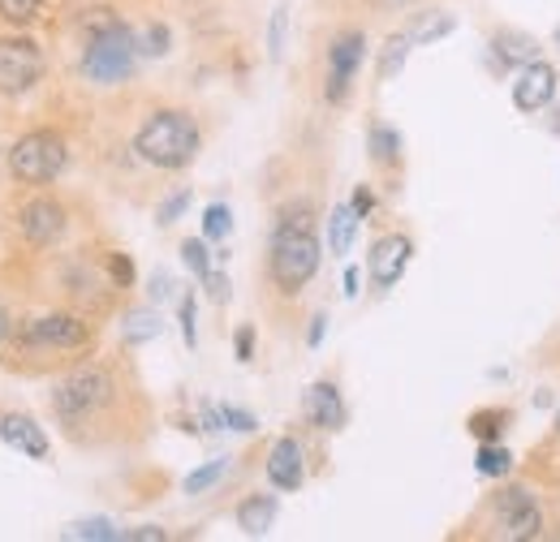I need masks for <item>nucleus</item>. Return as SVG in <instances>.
<instances>
[{
    "instance_id": "obj_1",
    "label": "nucleus",
    "mask_w": 560,
    "mask_h": 542,
    "mask_svg": "<svg viewBox=\"0 0 560 542\" xmlns=\"http://www.w3.org/2000/svg\"><path fill=\"white\" fill-rule=\"evenodd\" d=\"M324 259L319 233H315V207L289 203L280 207L277 224H272V241H268V275L280 293H302Z\"/></svg>"
},
{
    "instance_id": "obj_2",
    "label": "nucleus",
    "mask_w": 560,
    "mask_h": 542,
    "mask_svg": "<svg viewBox=\"0 0 560 542\" xmlns=\"http://www.w3.org/2000/svg\"><path fill=\"white\" fill-rule=\"evenodd\" d=\"M139 35L113 17L108 9H95V17H86V39H82V78L95 82V86H117L126 78H135L139 69Z\"/></svg>"
},
{
    "instance_id": "obj_3",
    "label": "nucleus",
    "mask_w": 560,
    "mask_h": 542,
    "mask_svg": "<svg viewBox=\"0 0 560 542\" xmlns=\"http://www.w3.org/2000/svg\"><path fill=\"white\" fill-rule=\"evenodd\" d=\"M135 151L160 173H182L199 160L203 130L186 108H155L135 134Z\"/></svg>"
},
{
    "instance_id": "obj_4",
    "label": "nucleus",
    "mask_w": 560,
    "mask_h": 542,
    "mask_svg": "<svg viewBox=\"0 0 560 542\" xmlns=\"http://www.w3.org/2000/svg\"><path fill=\"white\" fill-rule=\"evenodd\" d=\"M117 397V384H113V375L104 370V366H78L70 370L57 388H52V413L66 422V426H82V422H91L100 409L108 405Z\"/></svg>"
},
{
    "instance_id": "obj_5",
    "label": "nucleus",
    "mask_w": 560,
    "mask_h": 542,
    "mask_svg": "<svg viewBox=\"0 0 560 542\" xmlns=\"http://www.w3.org/2000/svg\"><path fill=\"white\" fill-rule=\"evenodd\" d=\"M66 168H70V146L57 130H31L9 151V173L22 186H52Z\"/></svg>"
},
{
    "instance_id": "obj_6",
    "label": "nucleus",
    "mask_w": 560,
    "mask_h": 542,
    "mask_svg": "<svg viewBox=\"0 0 560 542\" xmlns=\"http://www.w3.org/2000/svg\"><path fill=\"white\" fill-rule=\"evenodd\" d=\"M491 512H495V530L509 542H535L544 539V508L530 495V486L509 482L491 495Z\"/></svg>"
},
{
    "instance_id": "obj_7",
    "label": "nucleus",
    "mask_w": 560,
    "mask_h": 542,
    "mask_svg": "<svg viewBox=\"0 0 560 542\" xmlns=\"http://www.w3.org/2000/svg\"><path fill=\"white\" fill-rule=\"evenodd\" d=\"M18 340L22 344H31V349H86L95 332H91V323L82 319V315H66V310H52V315H35V319H26L22 328H18Z\"/></svg>"
},
{
    "instance_id": "obj_8",
    "label": "nucleus",
    "mask_w": 560,
    "mask_h": 542,
    "mask_svg": "<svg viewBox=\"0 0 560 542\" xmlns=\"http://www.w3.org/2000/svg\"><path fill=\"white\" fill-rule=\"evenodd\" d=\"M366 61V35L362 31H341L328 44V73H324V99L328 104H346L353 91V78Z\"/></svg>"
},
{
    "instance_id": "obj_9",
    "label": "nucleus",
    "mask_w": 560,
    "mask_h": 542,
    "mask_svg": "<svg viewBox=\"0 0 560 542\" xmlns=\"http://www.w3.org/2000/svg\"><path fill=\"white\" fill-rule=\"evenodd\" d=\"M39 78H44V52L35 39H26V35L0 39V91L4 95L31 91Z\"/></svg>"
},
{
    "instance_id": "obj_10",
    "label": "nucleus",
    "mask_w": 560,
    "mask_h": 542,
    "mask_svg": "<svg viewBox=\"0 0 560 542\" xmlns=\"http://www.w3.org/2000/svg\"><path fill=\"white\" fill-rule=\"evenodd\" d=\"M18 228H22V237H26L31 246L48 250V246H57V241L66 237L70 215H66V207L57 203V199L39 195V199H31V203L18 211Z\"/></svg>"
},
{
    "instance_id": "obj_11",
    "label": "nucleus",
    "mask_w": 560,
    "mask_h": 542,
    "mask_svg": "<svg viewBox=\"0 0 560 542\" xmlns=\"http://www.w3.org/2000/svg\"><path fill=\"white\" fill-rule=\"evenodd\" d=\"M560 95V73L544 57H535L530 66L517 69V82H513V108L517 113H544L552 99Z\"/></svg>"
},
{
    "instance_id": "obj_12",
    "label": "nucleus",
    "mask_w": 560,
    "mask_h": 542,
    "mask_svg": "<svg viewBox=\"0 0 560 542\" xmlns=\"http://www.w3.org/2000/svg\"><path fill=\"white\" fill-rule=\"evenodd\" d=\"M410 259H415V241H410L406 233H388V237H380V241L371 246V255H366V275H371L375 288H393V284L406 275Z\"/></svg>"
},
{
    "instance_id": "obj_13",
    "label": "nucleus",
    "mask_w": 560,
    "mask_h": 542,
    "mask_svg": "<svg viewBox=\"0 0 560 542\" xmlns=\"http://www.w3.org/2000/svg\"><path fill=\"white\" fill-rule=\"evenodd\" d=\"M302 413L315 431H341L350 422V409L341 401V388L332 379H319L306 388V401H302Z\"/></svg>"
},
{
    "instance_id": "obj_14",
    "label": "nucleus",
    "mask_w": 560,
    "mask_h": 542,
    "mask_svg": "<svg viewBox=\"0 0 560 542\" xmlns=\"http://www.w3.org/2000/svg\"><path fill=\"white\" fill-rule=\"evenodd\" d=\"M268 482L277 486V491H302V482H306V452H302V444L293 439V435H280L277 444L268 448Z\"/></svg>"
},
{
    "instance_id": "obj_15",
    "label": "nucleus",
    "mask_w": 560,
    "mask_h": 542,
    "mask_svg": "<svg viewBox=\"0 0 560 542\" xmlns=\"http://www.w3.org/2000/svg\"><path fill=\"white\" fill-rule=\"evenodd\" d=\"M0 439H4L13 452H26L31 461H48V457H52V444H48L44 426H39L31 413H4V417H0Z\"/></svg>"
},
{
    "instance_id": "obj_16",
    "label": "nucleus",
    "mask_w": 560,
    "mask_h": 542,
    "mask_svg": "<svg viewBox=\"0 0 560 542\" xmlns=\"http://www.w3.org/2000/svg\"><path fill=\"white\" fill-rule=\"evenodd\" d=\"M277 512H280V499L277 495H268V491H255V495H246L242 504H237V530L246 534V539H264V534H272V526H277Z\"/></svg>"
},
{
    "instance_id": "obj_17",
    "label": "nucleus",
    "mask_w": 560,
    "mask_h": 542,
    "mask_svg": "<svg viewBox=\"0 0 560 542\" xmlns=\"http://www.w3.org/2000/svg\"><path fill=\"white\" fill-rule=\"evenodd\" d=\"M539 57V44L526 31H495L491 35V61L504 73H517L522 66H530Z\"/></svg>"
},
{
    "instance_id": "obj_18",
    "label": "nucleus",
    "mask_w": 560,
    "mask_h": 542,
    "mask_svg": "<svg viewBox=\"0 0 560 542\" xmlns=\"http://www.w3.org/2000/svg\"><path fill=\"white\" fill-rule=\"evenodd\" d=\"M406 31H410L415 44H435V39H448L457 31V17L448 9H422V13H415V22Z\"/></svg>"
},
{
    "instance_id": "obj_19",
    "label": "nucleus",
    "mask_w": 560,
    "mask_h": 542,
    "mask_svg": "<svg viewBox=\"0 0 560 542\" xmlns=\"http://www.w3.org/2000/svg\"><path fill=\"white\" fill-rule=\"evenodd\" d=\"M410 48H415V39H410V31H397V35H388L384 39V48H380V66H375V78L380 82H393L406 61H410Z\"/></svg>"
},
{
    "instance_id": "obj_20",
    "label": "nucleus",
    "mask_w": 560,
    "mask_h": 542,
    "mask_svg": "<svg viewBox=\"0 0 560 542\" xmlns=\"http://www.w3.org/2000/svg\"><path fill=\"white\" fill-rule=\"evenodd\" d=\"M366 151H371V160H375V164L393 168V164H401V134H397L393 126L375 121V126L366 130Z\"/></svg>"
},
{
    "instance_id": "obj_21",
    "label": "nucleus",
    "mask_w": 560,
    "mask_h": 542,
    "mask_svg": "<svg viewBox=\"0 0 560 542\" xmlns=\"http://www.w3.org/2000/svg\"><path fill=\"white\" fill-rule=\"evenodd\" d=\"M353 233H358V211L350 203H337L328 215V250L332 255H350Z\"/></svg>"
},
{
    "instance_id": "obj_22",
    "label": "nucleus",
    "mask_w": 560,
    "mask_h": 542,
    "mask_svg": "<svg viewBox=\"0 0 560 542\" xmlns=\"http://www.w3.org/2000/svg\"><path fill=\"white\" fill-rule=\"evenodd\" d=\"M61 539L66 542H121V530H117L113 521H104V517H86V521L66 526Z\"/></svg>"
},
{
    "instance_id": "obj_23",
    "label": "nucleus",
    "mask_w": 560,
    "mask_h": 542,
    "mask_svg": "<svg viewBox=\"0 0 560 542\" xmlns=\"http://www.w3.org/2000/svg\"><path fill=\"white\" fill-rule=\"evenodd\" d=\"M155 337H160V315L151 306H139V310L126 315V323H121V340L126 344H147V340Z\"/></svg>"
},
{
    "instance_id": "obj_24",
    "label": "nucleus",
    "mask_w": 560,
    "mask_h": 542,
    "mask_svg": "<svg viewBox=\"0 0 560 542\" xmlns=\"http://www.w3.org/2000/svg\"><path fill=\"white\" fill-rule=\"evenodd\" d=\"M504 426H509V413H504V409H479V413H470V417H466V431H470L479 444L500 439V435H504Z\"/></svg>"
},
{
    "instance_id": "obj_25",
    "label": "nucleus",
    "mask_w": 560,
    "mask_h": 542,
    "mask_svg": "<svg viewBox=\"0 0 560 542\" xmlns=\"http://www.w3.org/2000/svg\"><path fill=\"white\" fill-rule=\"evenodd\" d=\"M475 470L483 478H504L513 470V452L504 448V444H479V452H475Z\"/></svg>"
},
{
    "instance_id": "obj_26",
    "label": "nucleus",
    "mask_w": 560,
    "mask_h": 542,
    "mask_svg": "<svg viewBox=\"0 0 560 542\" xmlns=\"http://www.w3.org/2000/svg\"><path fill=\"white\" fill-rule=\"evenodd\" d=\"M224 474H229V457H215V461H208V466H199L195 474H186L182 491H186V495H203V491H211Z\"/></svg>"
},
{
    "instance_id": "obj_27",
    "label": "nucleus",
    "mask_w": 560,
    "mask_h": 542,
    "mask_svg": "<svg viewBox=\"0 0 560 542\" xmlns=\"http://www.w3.org/2000/svg\"><path fill=\"white\" fill-rule=\"evenodd\" d=\"M229 233H233V211H229V203H211L203 211V237L208 241H224Z\"/></svg>"
},
{
    "instance_id": "obj_28",
    "label": "nucleus",
    "mask_w": 560,
    "mask_h": 542,
    "mask_svg": "<svg viewBox=\"0 0 560 542\" xmlns=\"http://www.w3.org/2000/svg\"><path fill=\"white\" fill-rule=\"evenodd\" d=\"M39 9H44V0H0V17L9 26H31L39 17Z\"/></svg>"
},
{
    "instance_id": "obj_29",
    "label": "nucleus",
    "mask_w": 560,
    "mask_h": 542,
    "mask_svg": "<svg viewBox=\"0 0 560 542\" xmlns=\"http://www.w3.org/2000/svg\"><path fill=\"white\" fill-rule=\"evenodd\" d=\"M182 263L195 271L199 280L211 271V255H208V237H186L182 241Z\"/></svg>"
},
{
    "instance_id": "obj_30",
    "label": "nucleus",
    "mask_w": 560,
    "mask_h": 542,
    "mask_svg": "<svg viewBox=\"0 0 560 542\" xmlns=\"http://www.w3.org/2000/svg\"><path fill=\"white\" fill-rule=\"evenodd\" d=\"M284 35H289V4H277L268 17V57L272 61L284 57Z\"/></svg>"
},
{
    "instance_id": "obj_31",
    "label": "nucleus",
    "mask_w": 560,
    "mask_h": 542,
    "mask_svg": "<svg viewBox=\"0 0 560 542\" xmlns=\"http://www.w3.org/2000/svg\"><path fill=\"white\" fill-rule=\"evenodd\" d=\"M168 44H173V35H168V26H164V22H151V26L139 35L142 57H164V52H168Z\"/></svg>"
},
{
    "instance_id": "obj_32",
    "label": "nucleus",
    "mask_w": 560,
    "mask_h": 542,
    "mask_svg": "<svg viewBox=\"0 0 560 542\" xmlns=\"http://www.w3.org/2000/svg\"><path fill=\"white\" fill-rule=\"evenodd\" d=\"M186 207H190V190H177V195H168L164 203L155 207V224H164V228H168V224H177Z\"/></svg>"
},
{
    "instance_id": "obj_33",
    "label": "nucleus",
    "mask_w": 560,
    "mask_h": 542,
    "mask_svg": "<svg viewBox=\"0 0 560 542\" xmlns=\"http://www.w3.org/2000/svg\"><path fill=\"white\" fill-rule=\"evenodd\" d=\"M177 323H182L186 349H195V344H199V328H195V293H186V297L177 302Z\"/></svg>"
},
{
    "instance_id": "obj_34",
    "label": "nucleus",
    "mask_w": 560,
    "mask_h": 542,
    "mask_svg": "<svg viewBox=\"0 0 560 542\" xmlns=\"http://www.w3.org/2000/svg\"><path fill=\"white\" fill-rule=\"evenodd\" d=\"M220 422H224V431H242V435L259 431V417L246 413V409H237V405H220Z\"/></svg>"
},
{
    "instance_id": "obj_35",
    "label": "nucleus",
    "mask_w": 560,
    "mask_h": 542,
    "mask_svg": "<svg viewBox=\"0 0 560 542\" xmlns=\"http://www.w3.org/2000/svg\"><path fill=\"white\" fill-rule=\"evenodd\" d=\"M108 280H113L117 288H130V284H135V263H130V255H121V250L108 255Z\"/></svg>"
},
{
    "instance_id": "obj_36",
    "label": "nucleus",
    "mask_w": 560,
    "mask_h": 542,
    "mask_svg": "<svg viewBox=\"0 0 560 542\" xmlns=\"http://www.w3.org/2000/svg\"><path fill=\"white\" fill-rule=\"evenodd\" d=\"M233 353H237V362H250V357H255V328H250V323H242V328H237V337H233Z\"/></svg>"
},
{
    "instance_id": "obj_37",
    "label": "nucleus",
    "mask_w": 560,
    "mask_h": 542,
    "mask_svg": "<svg viewBox=\"0 0 560 542\" xmlns=\"http://www.w3.org/2000/svg\"><path fill=\"white\" fill-rule=\"evenodd\" d=\"M203 284H208V297L215 302V306H224V302H229V275H224V271H208V275H203Z\"/></svg>"
},
{
    "instance_id": "obj_38",
    "label": "nucleus",
    "mask_w": 560,
    "mask_h": 542,
    "mask_svg": "<svg viewBox=\"0 0 560 542\" xmlns=\"http://www.w3.org/2000/svg\"><path fill=\"white\" fill-rule=\"evenodd\" d=\"M168 534L160 526H135V530H121V542H164Z\"/></svg>"
},
{
    "instance_id": "obj_39",
    "label": "nucleus",
    "mask_w": 560,
    "mask_h": 542,
    "mask_svg": "<svg viewBox=\"0 0 560 542\" xmlns=\"http://www.w3.org/2000/svg\"><path fill=\"white\" fill-rule=\"evenodd\" d=\"M350 207L358 211V220H366V215L375 211V195H371L366 186H358V190H353V199H350Z\"/></svg>"
},
{
    "instance_id": "obj_40",
    "label": "nucleus",
    "mask_w": 560,
    "mask_h": 542,
    "mask_svg": "<svg viewBox=\"0 0 560 542\" xmlns=\"http://www.w3.org/2000/svg\"><path fill=\"white\" fill-rule=\"evenodd\" d=\"M151 297H155V302L173 297V280H168V271H155V275H151Z\"/></svg>"
},
{
    "instance_id": "obj_41",
    "label": "nucleus",
    "mask_w": 560,
    "mask_h": 542,
    "mask_svg": "<svg viewBox=\"0 0 560 542\" xmlns=\"http://www.w3.org/2000/svg\"><path fill=\"white\" fill-rule=\"evenodd\" d=\"M324 332H328V319H324V315H315V319H311V337H306V344L315 349V344L324 340Z\"/></svg>"
},
{
    "instance_id": "obj_42",
    "label": "nucleus",
    "mask_w": 560,
    "mask_h": 542,
    "mask_svg": "<svg viewBox=\"0 0 560 542\" xmlns=\"http://www.w3.org/2000/svg\"><path fill=\"white\" fill-rule=\"evenodd\" d=\"M358 284H362V271L346 268V297H358Z\"/></svg>"
},
{
    "instance_id": "obj_43",
    "label": "nucleus",
    "mask_w": 560,
    "mask_h": 542,
    "mask_svg": "<svg viewBox=\"0 0 560 542\" xmlns=\"http://www.w3.org/2000/svg\"><path fill=\"white\" fill-rule=\"evenodd\" d=\"M9 328H13V323H9V310H4V306H0V344H4V340H9Z\"/></svg>"
},
{
    "instance_id": "obj_44",
    "label": "nucleus",
    "mask_w": 560,
    "mask_h": 542,
    "mask_svg": "<svg viewBox=\"0 0 560 542\" xmlns=\"http://www.w3.org/2000/svg\"><path fill=\"white\" fill-rule=\"evenodd\" d=\"M557 435H560V409H557Z\"/></svg>"
},
{
    "instance_id": "obj_45",
    "label": "nucleus",
    "mask_w": 560,
    "mask_h": 542,
    "mask_svg": "<svg viewBox=\"0 0 560 542\" xmlns=\"http://www.w3.org/2000/svg\"><path fill=\"white\" fill-rule=\"evenodd\" d=\"M388 4H406V0H388Z\"/></svg>"
},
{
    "instance_id": "obj_46",
    "label": "nucleus",
    "mask_w": 560,
    "mask_h": 542,
    "mask_svg": "<svg viewBox=\"0 0 560 542\" xmlns=\"http://www.w3.org/2000/svg\"><path fill=\"white\" fill-rule=\"evenodd\" d=\"M557 39H560V31H557Z\"/></svg>"
}]
</instances>
